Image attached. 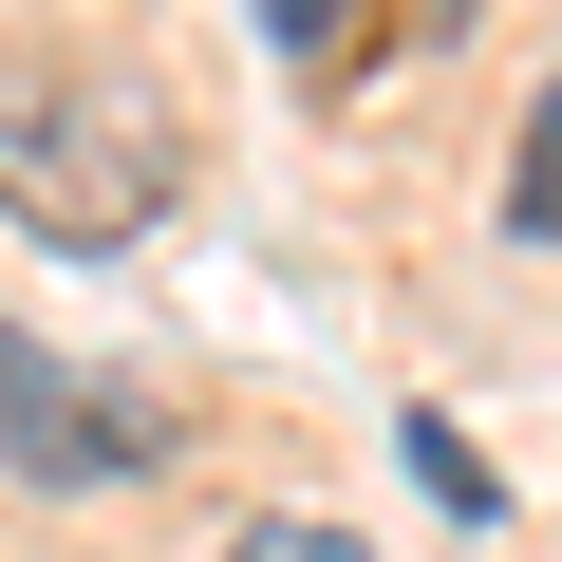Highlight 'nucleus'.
I'll list each match as a JSON object with an SVG mask.
<instances>
[{"label":"nucleus","instance_id":"f257e3e1","mask_svg":"<svg viewBox=\"0 0 562 562\" xmlns=\"http://www.w3.org/2000/svg\"><path fill=\"white\" fill-rule=\"evenodd\" d=\"M169 188H188V150H169V113L132 76H57V57L0 76V206H20L38 244L113 262V244L169 225Z\"/></svg>","mask_w":562,"mask_h":562},{"label":"nucleus","instance_id":"f03ea898","mask_svg":"<svg viewBox=\"0 0 562 562\" xmlns=\"http://www.w3.org/2000/svg\"><path fill=\"white\" fill-rule=\"evenodd\" d=\"M150 450H169L150 394L57 375V357H0V469H38V487H113V469H150Z\"/></svg>","mask_w":562,"mask_h":562},{"label":"nucleus","instance_id":"7ed1b4c3","mask_svg":"<svg viewBox=\"0 0 562 562\" xmlns=\"http://www.w3.org/2000/svg\"><path fill=\"white\" fill-rule=\"evenodd\" d=\"M506 244H562V76L525 94V150H506Z\"/></svg>","mask_w":562,"mask_h":562},{"label":"nucleus","instance_id":"20e7f679","mask_svg":"<svg viewBox=\"0 0 562 562\" xmlns=\"http://www.w3.org/2000/svg\"><path fill=\"white\" fill-rule=\"evenodd\" d=\"M262 38L301 57L319 94H338V76H375V20H357V0H262Z\"/></svg>","mask_w":562,"mask_h":562},{"label":"nucleus","instance_id":"39448f33","mask_svg":"<svg viewBox=\"0 0 562 562\" xmlns=\"http://www.w3.org/2000/svg\"><path fill=\"white\" fill-rule=\"evenodd\" d=\"M225 562H375V543L319 525V506H281V525H225Z\"/></svg>","mask_w":562,"mask_h":562},{"label":"nucleus","instance_id":"423d86ee","mask_svg":"<svg viewBox=\"0 0 562 562\" xmlns=\"http://www.w3.org/2000/svg\"><path fill=\"white\" fill-rule=\"evenodd\" d=\"M394 450H413V487H431V506H487V450H469V431H431V413H413Z\"/></svg>","mask_w":562,"mask_h":562},{"label":"nucleus","instance_id":"0eeeda50","mask_svg":"<svg viewBox=\"0 0 562 562\" xmlns=\"http://www.w3.org/2000/svg\"><path fill=\"white\" fill-rule=\"evenodd\" d=\"M375 20V57H413V38H469V0H357Z\"/></svg>","mask_w":562,"mask_h":562}]
</instances>
